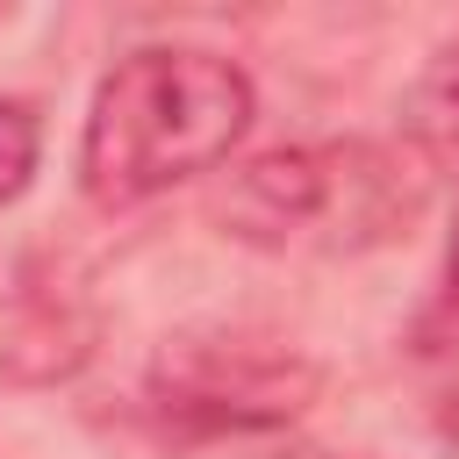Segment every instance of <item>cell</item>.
Listing matches in <instances>:
<instances>
[{
    "label": "cell",
    "instance_id": "obj_3",
    "mask_svg": "<svg viewBox=\"0 0 459 459\" xmlns=\"http://www.w3.org/2000/svg\"><path fill=\"white\" fill-rule=\"evenodd\" d=\"M323 394V366L273 330L201 323L172 330L143 373V402L179 437H265Z\"/></svg>",
    "mask_w": 459,
    "mask_h": 459
},
{
    "label": "cell",
    "instance_id": "obj_4",
    "mask_svg": "<svg viewBox=\"0 0 459 459\" xmlns=\"http://www.w3.org/2000/svg\"><path fill=\"white\" fill-rule=\"evenodd\" d=\"M402 129H409V151H416L423 165L459 172V43H445V50L416 72V86H409V100H402Z\"/></svg>",
    "mask_w": 459,
    "mask_h": 459
},
{
    "label": "cell",
    "instance_id": "obj_2",
    "mask_svg": "<svg viewBox=\"0 0 459 459\" xmlns=\"http://www.w3.org/2000/svg\"><path fill=\"white\" fill-rule=\"evenodd\" d=\"M423 201V179L380 143H280L230 172L215 222L258 251H366Z\"/></svg>",
    "mask_w": 459,
    "mask_h": 459
},
{
    "label": "cell",
    "instance_id": "obj_7",
    "mask_svg": "<svg viewBox=\"0 0 459 459\" xmlns=\"http://www.w3.org/2000/svg\"><path fill=\"white\" fill-rule=\"evenodd\" d=\"M265 459H330V452H316V445H280V452H265Z\"/></svg>",
    "mask_w": 459,
    "mask_h": 459
},
{
    "label": "cell",
    "instance_id": "obj_6",
    "mask_svg": "<svg viewBox=\"0 0 459 459\" xmlns=\"http://www.w3.org/2000/svg\"><path fill=\"white\" fill-rule=\"evenodd\" d=\"M445 316L459 323V222H452V244H445Z\"/></svg>",
    "mask_w": 459,
    "mask_h": 459
},
{
    "label": "cell",
    "instance_id": "obj_1",
    "mask_svg": "<svg viewBox=\"0 0 459 459\" xmlns=\"http://www.w3.org/2000/svg\"><path fill=\"white\" fill-rule=\"evenodd\" d=\"M258 115L237 57L194 43H151L100 72L79 129V186L93 208H136L179 179L215 172Z\"/></svg>",
    "mask_w": 459,
    "mask_h": 459
},
{
    "label": "cell",
    "instance_id": "obj_5",
    "mask_svg": "<svg viewBox=\"0 0 459 459\" xmlns=\"http://www.w3.org/2000/svg\"><path fill=\"white\" fill-rule=\"evenodd\" d=\"M36 158H43V115L22 93H0V201H14L36 179Z\"/></svg>",
    "mask_w": 459,
    "mask_h": 459
}]
</instances>
